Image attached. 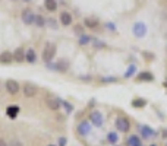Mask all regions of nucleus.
<instances>
[{
    "label": "nucleus",
    "instance_id": "1",
    "mask_svg": "<svg viewBox=\"0 0 167 146\" xmlns=\"http://www.w3.org/2000/svg\"><path fill=\"white\" fill-rule=\"evenodd\" d=\"M56 53H57L56 44H53V42H46V45H44L43 53H41V60L46 63V65H49V63H51V61L54 60Z\"/></svg>",
    "mask_w": 167,
    "mask_h": 146
},
{
    "label": "nucleus",
    "instance_id": "2",
    "mask_svg": "<svg viewBox=\"0 0 167 146\" xmlns=\"http://www.w3.org/2000/svg\"><path fill=\"white\" fill-rule=\"evenodd\" d=\"M114 127L119 133H129L131 131V120L126 117V115H122V114H119L116 117V120H114Z\"/></svg>",
    "mask_w": 167,
    "mask_h": 146
},
{
    "label": "nucleus",
    "instance_id": "3",
    "mask_svg": "<svg viewBox=\"0 0 167 146\" xmlns=\"http://www.w3.org/2000/svg\"><path fill=\"white\" fill-rule=\"evenodd\" d=\"M88 120H90V123H91L94 127L101 129V127L104 126V114L101 113L100 110L94 108V110H91L90 114H88Z\"/></svg>",
    "mask_w": 167,
    "mask_h": 146
},
{
    "label": "nucleus",
    "instance_id": "4",
    "mask_svg": "<svg viewBox=\"0 0 167 146\" xmlns=\"http://www.w3.org/2000/svg\"><path fill=\"white\" fill-rule=\"evenodd\" d=\"M138 134H139V138H141L142 140H150V139H154L158 136L157 131L152 129L151 126H148V124H141V126H138Z\"/></svg>",
    "mask_w": 167,
    "mask_h": 146
},
{
    "label": "nucleus",
    "instance_id": "5",
    "mask_svg": "<svg viewBox=\"0 0 167 146\" xmlns=\"http://www.w3.org/2000/svg\"><path fill=\"white\" fill-rule=\"evenodd\" d=\"M21 88H22V85L16 79H6L5 81V91L8 92L9 95H12V97L18 95L21 92Z\"/></svg>",
    "mask_w": 167,
    "mask_h": 146
},
{
    "label": "nucleus",
    "instance_id": "6",
    "mask_svg": "<svg viewBox=\"0 0 167 146\" xmlns=\"http://www.w3.org/2000/svg\"><path fill=\"white\" fill-rule=\"evenodd\" d=\"M92 130V124L90 123V120H81L76 124V133L79 138H87Z\"/></svg>",
    "mask_w": 167,
    "mask_h": 146
},
{
    "label": "nucleus",
    "instance_id": "7",
    "mask_svg": "<svg viewBox=\"0 0 167 146\" xmlns=\"http://www.w3.org/2000/svg\"><path fill=\"white\" fill-rule=\"evenodd\" d=\"M21 91H22V94H24L25 98H35L38 95V86L31 83V82H25V83L22 85Z\"/></svg>",
    "mask_w": 167,
    "mask_h": 146
},
{
    "label": "nucleus",
    "instance_id": "8",
    "mask_svg": "<svg viewBox=\"0 0 167 146\" xmlns=\"http://www.w3.org/2000/svg\"><path fill=\"white\" fill-rule=\"evenodd\" d=\"M132 34H134L136 38H144V37L148 34V26L145 25V22L138 21V22H135L134 26H132Z\"/></svg>",
    "mask_w": 167,
    "mask_h": 146
},
{
    "label": "nucleus",
    "instance_id": "9",
    "mask_svg": "<svg viewBox=\"0 0 167 146\" xmlns=\"http://www.w3.org/2000/svg\"><path fill=\"white\" fill-rule=\"evenodd\" d=\"M47 66V69H50V70H54V72H59V73H65L67 72V69H69V63H67L66 60H59L57 63H49Z\"/></svg>",
    "mask_w": 167,
    "mask_h": 146
},
{
    "label": "nucleus",
    "instance_id": "10",
    "mask_svg": "<svg viewBox=\"0 0 167 146\" xmlns=\"http://www.w3.org/2000/svg\"><path fill=\"white\" fill-rule=\"evenodd\" d=\"M46 105L50 111H59L62 108V104H60V98L59 97H53V95H49L46 98Z\"/></svg>",
    "mask_w": 167,
    "mask_h": 146
},
{
    "label": "nucleus",
    "instance_id": "11",
    "mask_svg": "<svg viewBox=\"0 0 167 146\" xmlns=\"http://www.w3.org/2000/svg\"><path fill=\"white\" fill-rule=\"evenodd\" d=\"M21 18H22V22L25 25H32L34 21H35V13H34L32 9L25 8L21 13Z\"/></svg>",
    "mask_w": 167,
    "mask_h": 146
},
{
    "label": "nucleus",
    "instance_id": "12",
    "mask_svg": "<svg viewBox=\"0 0 167 146\" xmlns=\"http://www.w3.org/2000/svg\"><path fill=\"white\" fill-rule=\"evenodd\" d=\"M59 21H60V24L63 25V26H70L72 22H73V16H72L70 12L63 10V12H60V15H59Z\"/></svg>",
    "mask_w": 167,
    "mask_h": 146
},
{
    "label": "nucleus",
    "instance_id": "13",
    "mask_svg": "<svg viewBox=\"0 0 167 146\" xmlns=\"http://www.w3.org/2000/svg\"><path fill=\"white\" fill-rule=\"evenodd\" d=\"M37 60H38V56H37V51L32 48V47H29V48L25 50V61L28 65H35L37 63Z\"/></svg>",
    "mask_w": 167,
    "mask_h": 146
},
{
    "label": "nucleus",
    "instance_id": "14",
    "mask_svg": "<svg viewBox=\"0 0 167 146\" xmlns=\"http://www.w3.org/2000/svg\"><path fill=\"white\" fill-rule=\"evenodd\" d=\"M84 26H85L87 29H92V31H95V29L100 26V21H98L97 18H94V16L85 18V19H84Z\"/></svg>",
    "mask_w": 167,
    "mask_h": 146
},
{
    "label": "nucleus",
    "instance_id": "15",
    "mask_svg": "<svg viewBox=\"0 0 167 146\" xmlns=\"http://www.w3.org/2000/svg\"><path fill=\"white\" fill-rule=\"evenodd\" d=\"M13 63V53L12 51H3L0 53V65H5V66H9Z\"/></svg>",
    "mask_w": 167,
    "mask_h": 146
},
{
    "label": "nucleus",
    "instance_id": "16",
    "mask_svg": "<svg viewBox=\"0 0 167 146\" xmlns=\"http://www.w3.org/2000/svg\"><path fill=\"white\" fill-rule=\"evenodd\" d=\"M154 75L151 72H141V73H138L136 76H135V81L136 82H154Z\"/></svg>",
    "mask_w": 167,
    "mask_h": 146
},
{
    "label": "nucleus",
    "instance_id": "17",
    "mask_svg": "<svg viewBox=\"0 0 167 146\" xmlns=\"http://www.w3.org/2000/svg\"><path fill=\"white\" fill-rule=\"evenodd\" d=\"M25 50L24 47H18L15 51H12L13 53V61H16V63H24L25 61Z\"/></svg>",
    "mask_w": 167,
    "mask_h": 146
},
{
    "label": "nucleus",
    "instance_id": "18",
    "mask_svg": "<svg viewBox=\"0 0 167 146\" xmlns=\"http://www.w3.org/2000/svg\"><path fill=\"white\" fill-rule=\"evenodd\" d=\"M126 146H144L139 134H129L126 139Z\"/></svg>",
    "mask_w": 167,
    "mask_h": 146
},
{
    "label": "nucleus",
    "instance_id": "19",
    "mask_svg": "<svg viewBox=\"0 0 167 146\" xmlns=\"http://www.w3.org/2000/svg\"><path fill=\"white\" fill-rule=\"evenodd\" d=\"M19 111H21V108L18 105H8L6 107V110H5V113H6V115H8L9 118H16L18 115H19Z\"/></svg>",
    "mask_w": 167,
    "mask_h": 146
},
{
    "label": "nucleus",
    "instance_id": "20",
    "mask_svg": "<svg viewBox=\"0 0 167 146\" xmlns=\"http://www.w3.org/2000/svg\"><path fill=\"white\" fill-rule=\"evenodd\" d=\"M136 72H138L136 65H135V63H131V65L128 66V69L125 70V73H123V78H125V79H132L134 76H136Z\"/></svg>",
    "mask_w": 167,
    "mask_h": 146
},
{
    "label": "nucleus",
    "instance_id": "21",
    "mask_svg": "<svg viewBox=\"0 0 167 146\" xmlns=\"http://www.w3.org/2000/svg\"><path fill=\"white\" fill-rule=\"evenodd\" d=\"M106 140H107L111 146L117 145V143H119V134H117V131H109L107 136H106Z\"/></svg>",
    "mask_w": 167,
    "mask_h": 146
},
{
    "label": "nucleus",
    "instance_id": "22",
    "mask_svg": "<svg viewBox=\"0 0 167 146\" xmlns=\"http://www.w3.org/2000/svg\"><path fill=\"white\" fill-rule=\"evenodd\" d=\"M60 104H62V107H63V110H65V113H66V114H72V113H73L75 107H73L72 102L65 101V99H62V98H60Z\"/></svg>",
    "mask_w": 167,
    "mask_h": 146
},
{
    "label": "nucleus",
    "instance_id": "23",
    "mask_svg": "<svg viewBox=\"0 0 167 146\" xmlns=\"http://www.w3.org/2000/svg\"><path fill=\"white\" fill-rule=\"evenodd\" d=\"M44 8L49 12H56L57 10V0H44Z\"/></svg>",
    "mask_w": 167,
    "mask_h": 146
},
{
    "label": "nucleus",
    "instance_id": "24",
    "mask_svg": "<svg viewBox=\"0 0 167 146\" xmlns=\"http://www.w3.org/2000/svg\"><path fill=\"white\" fill-rule=\"evenodd\" d=\"M147 99H144V98H135L132 99V107L134 108H145L147 107Z\"/></svg>",
    "mask_w": 167,
    "mask_h": 146
},
{
    "label": "nucleus",
    "instance_id": "25",
    "mask_svg": "<svg viewBox=\"0 0 167 146\" xmlns=\"http://www.w3.org/2000/svg\"><path fill=\"white\" fill-rule=\"evenodd\" d=\"M34 25H35L37 28H44V26H46V18L43 16V15H35Z\"/></svg>",
    "mask_w": 167,
    "mask_h": 146
},
{
    "label": "nucleus",
    "instance_id": "26",
    "mask_svg": "<svg viewBox=\"0 0 167 146\" xmlns=\"http://www.w3.org/2000/svg\"><path fill=\"white\" fill-rule=\"evenodd\" d=\"M98 81L101 83H116V82H119V78L117 76H101Z\"/></svg>",
    "mask_w": 167,
    "mask_h": 146
},
{
    "label": "nucleus",
    "instance_id": "27",
    "mask_svg": "<svg viewBox=\"0 0 167 146\" xmlns=\"http://www.w3.org/2000/svg\"><path fill=\"white\" fill-rule=\"evenodd\" d=\"M92 38L90 37V35H87V34H82V35H79V40H78V42H79V45H88V44H91Z\"/></svg>",
    "mask_w": 167,
    "mask_h": 146
},
{
    "label": "nucleus",
    "instance_id": "28",
    "mask_svg": "<svg viewBox=\"0 0 167 146\" xmlns=\"http://www.w3.org/2000/svg\"><path fill=\"white\" fill-rule=\"evenodd\" d=\"M91 44L95 47V48H106V47H107L106 42H103V41H100V40H94V38H92Z\"/></svg>",
    "mask_w": 167,
    "mask_h": 146
},
{
    "label": "nucleus",
    "instance_id": "29",
    "mask_svg": "<svg viewBox=\"0 0 167 146\" xmlns=\"http://www.w3.org/2000/svg\"><path fill=\"white\" fill-rule=\"evenodd\" d=\"M46 26H50L53 29H57V22L54 19H46Z\"/></svg>",
    "mask_w": 167,
    "mask_h": 146
},
{
    "label": "nucleus",
    "instance_id": "30",
    "mask_svg": "<svg viewBox=\"0 0 167 146\" xmlns=\"http://www.w3.org/2000/svg\"><path fill=\"white\" fill-rule=\"evenodd\" d=\"M57 146H67V138H65V136L59 138V140H57Z\"/></svg>",
    "mask_w": 167,
    "mask_h": 146
},
{
    "label": "nucleus",
    "instance_id": "31",
    "mask_svg": "<svg viewBox=\"0 0 167 146\" xmlns=\"http://www.w3.org/2000/svg\"><path fill=\"white\" fill-rule=\"evenodd\" d=\"M104 26H106L109 31H111V32H114V31H116V25L113 24V22H107V24L104 25Z\"/></svg>",
    "mask_w": 167,
    "mask_h": 146
},
{
    "label": "nucleus",
    "instance_id": "32",
    "mask_svg": "<svg viewBox=\"0 0 167 146\" xmlns=\"http://www.w3.org/2000/svg\"><path fill=\"white\" fill-rule=\"evenodd\" d=\"M73 31H75L76 34H79V35H82V34H84V26H82V25H75Z\"/></svg>",
    "mask_w": 167,
    "mask_h": 146
},
{
    "label": "nucleus",
    "instance_id": "33",
    "mask_svg": "<svg viewBox=\"0 0 167 146\" xmlns=\"http://www.w3.org/2000/svg\"><path fill=\"white\" fill-rule=\"evenodd\" d=\"M79 81L91 82V81H92V76H90V75H82V76H79Z\"/></svg>",
    "mask_w": 167,
    "mask_h": 146
},
{
    "label": "nucleus",
    "instance_id": "34",
    "mask_svg": "<svg viewBox=\"0 0 167 146\" xmlns=\"http://www.w3.org/2000/svg\"><path fill=\"white\" fill-rule=\"evenodd\" d=\"M9 146H24V143H22L21 140H16V139H13V140L9 143Z\"/></svg>",
    "mask_w": 167,
    "mask_h": 146
},
{
    "label": "nucleus",
    "instance_id": "35",
    "mask_svg": "<svg viewBox=\"0 0 167 146\" xmlns=\"http://www.w3.org/2000/svg\"><path fill=\"white\" fill-rule=\"evenodd\" d=\"M0 146H9V143L3 138H0Z\"/></svg>",
    "mask_w": 167,
    "mask_h": 146
},
{
    "label": "nucleus",
    "instance_id": "36",
    "mask_svg": "<svg viewBox=\"0 0 167 146\" xmlns=\"http://www.w3.org/2000/svg\"><path fill=\"white\" fill-rule=\"evenodd\" d=\"M161 133H163V134H161V136H163V138H167V130H166V129L163 130V131H161Z\"/></svg>",
    "mask_w": 167,
    "mask_h": 146
},
{
    "label": "nucleus",
    "instance_id": "37",
    "mask_svg": "<svg viewBox=\"0 0 167 146\" xmlns=\"http://www.w3.org/2000/svg\"><path fill=\"white\" fill-rule=\"evenodd\" d=\"M47 146H57V145H54V143H49Z\"/></svg>",
    "mask_w": 167,
    "mask_h": 146
},
{
    "label": "nucleus",
    "instance_id": "38",
    "mask_svg": "<svg viewBox=\"0 0 167 146\" xmlns=\"http://www.w3.org/2000/svg\"><path fill=\"white\" fill-rule=\"evenodd\" d=\"M150 146H158V145H155V143H151V145Z\"/></svg>",
    "mask_w": 167,
    "mask_h": 146
},
{
    "label": "nucleus",
    "instance_id": "39",
    "mask_svg": "<svg viewBox=\"0 0 167 146\" xmlns=\"http://www.w3.org/2000/svg\"><path fill=\"white\" fill-rule=\"evenodd\" d=\"M24 2H26V3H28V2H31V0H24Z\"/></svg>",
    "mask_w": 167,
    "mask_h": 146
},
{
    "label": "nucleus",
    "instance_id": "40",
    "mask_svg": "<svg viewBox=\"0 0 167 146\" xmlns=\"http://www.w3.org/2000/svg\"><path fill=\"white\" fill-rule=\"evenodd\" d=\"M164 85H166V88H167V79H166V83H164Z\"/></svg>",
    "mask_w": 167,
    "mask_h": 146
},
{
    "label": "nucleus",
    "instance_id": "41",
    "mask_svg": "<svg viewBox=\"0 0 167 146\" xmlns=\"http://www.w3.org/2000/svg\"><path fill=\"white\" fill-rule=\"evenodd\" d=\"M113 146H122V145H119V143H117V145H113Z\"/></svg>",
    "mask_w": 167,
    "mask_h": 146
},
{
    "label": "nucleus",
    "instance_id": "42",
    "mask_svg": "<svg viewBox=\"0 0 167 146\" xmlns=\"http://www.w3.org/2000/svg\"><path fill=\"white\" fill-rule=\"evenodd\" d=\"M164 146H167V140H166V143H164Z\"/></svg>",
    "mask_w": 167,
    "mask_h": 146
},
{
    "label": "nucleus",
    "instance_id": "43",
    "mask_svg": "<svg viewBox=\"0 0 167 146\" xmlns=\"http://www.w3.org/2000/svg\"><path fill=\"white\" fill-rule=\"evenodd\" d=\"M85 146H88V145H85Z\"/></svg>",
    "mask_w": 167,
    "mask_h": 146
}]
</instances>
